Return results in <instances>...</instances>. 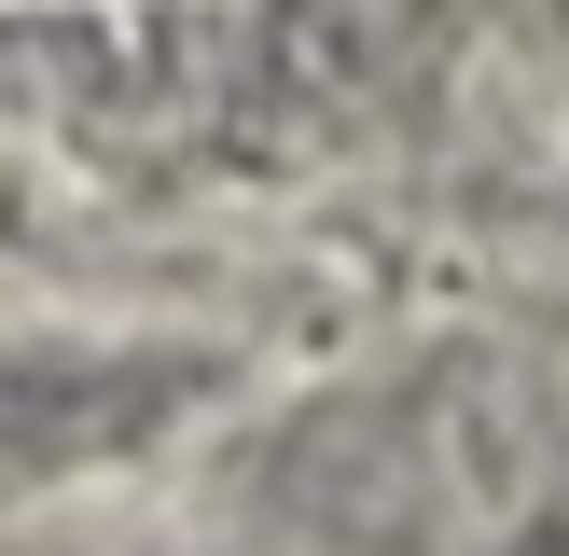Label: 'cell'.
<instances>
[{
	"label": "cell",
	"instance_id": "6da1fadb",
	"mask_svg": "<svg viewBox=\"0 0 569 556\" xmlns=\"http://www.w3.org/2000/svg\"><path fill=\"white\" fill-rule=\"evenodd\" d=\"M222 389V361L194 348H0V487H42V473H98L126 445H153L167 417H194Z\"/></svg>",
	"mask_w": 569,
	"mask_h": 556
},
{
	"label": "cell",
	"instance_id": "7a4b0ae2",
	"mask_svg": "<svg viewBox=\"0 0 569 556\" xmlns=\"http://www.w3.org/2000/svg\"><path fill=\"white\" fill-rule=\"evenodd\" d=\"M0 237H14V181H0Z\"/></svg>",
	"mask_w": 569,
	"mask_h": 556
}]
</instances>
